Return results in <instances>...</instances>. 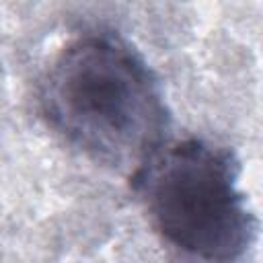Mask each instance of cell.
Masks as SVG:
<instances>
[{
	"mask_svg": "<svg viewBox=\"0 0 263 263\" xmlns=\"http://www.w3.org/2000/svg\"><path fill=\"white\" fill-rule=\"evenodd\" d=\"M39 107L66 144L132 177L166 144L160 82L113 31H84L53 55L39 84Z\"/></svg>",
	"mask_w": 263,
	"mask_h": 263,
	"instance_id": "6da1fadb",
	"label": "cell"
},
{
	"mask_svg": "<svg viewBox=\"0 0 263 263\" xmlns=\"http://www.w3.org/2000/svg\"><path fill=\"white\" fill-rule=\"evenodd\" d=\"M238 179L234 152L203 138L164 144L132 177L154 230L193 263H240L253 249L259 220Z\"/></svg>",
	"mask_w": 263,
	"mask_h": 263,
	"instance_id": "7a4b0ae2",
	"label": "cell"
}]
</instances>
